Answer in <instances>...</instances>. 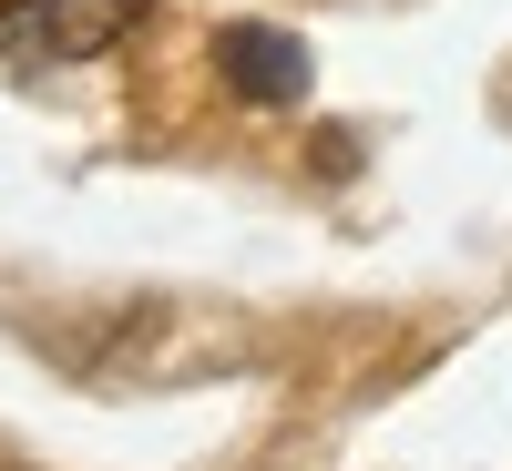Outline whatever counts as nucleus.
<instances>
[{
  "instance_id": "f257e3e1",
  "label": "nucleus",
  "mask_w": 512,
  "mask_h": 471,
  "mask_svg": "<svg viewBox=\"0 0 512 471\" xmlns=\"http://www.w3.org/2000/svg\"><path fill=\"white\" fill-rule=\"evenodd\" d=\"M154 0H0V62H93Z\"/></svg>"
},
{
  "instance_id": "f03ea898",
  "label": "nucleus",
  "mask_w": 512,
  "mask_h": 471,
  "mask_svg": "<svg viewBox=\"0 0 512 471\" xmlns=\"http://www.w3.org/2000/svg\"><path fill=\"white\" fill-rule=\"evenodd\" d=\"M216 72L236 82L246 103H297V93H308V41L277 31V21H226L216 31Z\"/></svg>"
}]
</instances>
